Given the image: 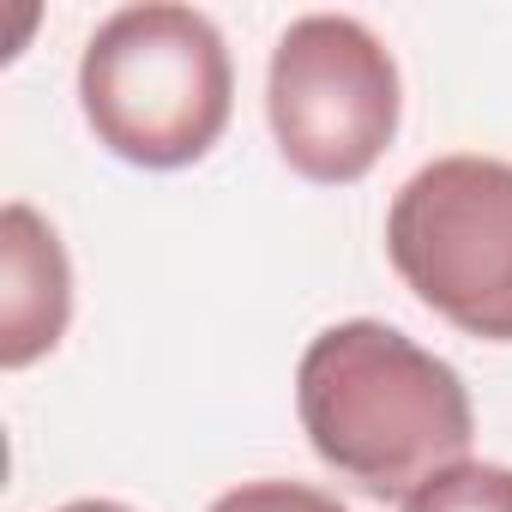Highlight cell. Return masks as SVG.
<instances>
[{
	"mask_svg": "<svg viewBox=\"0 0 512 512\" xmlns=\"http://www.w3.org/2000/svg\"><path fill=\"white\" fill-rule=\"evenodd\" d=\"M73 320V266L49 217L25 199L0 211V362L31 368L67 338Z\"/></svg>",
	"mask_w": 512,
	"mask_h": 512,
	"instance_id": "5",
	"label": "cell"
},
{
	"mask_svg": "<svg viewBox=\"0 0 512 512\" xmlns=\"http://www.w3.org/2000/svg\"><path fill=\"white\" fill-rule=\"evenodd\" d=\"M398 115V61L362 19L308 13L278 37L266 73V121L302 181H362L398 139Z\"/></svg>",
	"mask_w": 512,
	"mask_h": 512,
	"instance_id": "4",
	"label": "cell"
},
{
	"mask_svg": "<svg viewBox=\"0 0 512 512\" xmlns=\"http://www.w3.org/2000/svg\"><path fill=\"white\" fill-rule=\"evenodd\" d=\"M404 512H512V470L506 464H452L434 482H422Z\"/></svg>",
	"mask_w": 512,
	"mask_h": 512,
	"instance_id": "6",
	"label": "cell"
},
{
	"mask_svg": "<svg viewBox=\"0 0 512 512\" xmlns=\"http://www.w3.org/2000/svg\"><path fill=\"white\" fill-rule=\"evenodd\" d=\"M296 416L320 464L374 500H410L476 440L458 368L386 320L326 326L302 350Z\"/></svg>",
	"mask_w": 512,
	"mask_h": 512,
	"instance_id": "1",
	"label": "cell"
},
{
	"mask_svg": "<svg viewBox=\"0 0 512 512\" xmlns=\"http://www.w3.org/2000/svg\"><path fill=\"white\" fill-rule=\"evenodd\" d=\"M211 512H344V506H338V494H326V488L266 476V482H241V488L217 494Z\"/></svg>",
	"mask_w": 512,
	"mask_h": 512,
	"instance_id": "7",
	"label": "cell"
},
{
	"mask_svg": "<svg viewBox=\"0 0 512 512\" xmlns=\"http://www.w3.org/2000/svg\"><path fill=\"white\" fill-rule=\"evenodd\" d=\"M55 512H133V506H121V500H67Z\"/></svg>",
	"mask_w": 512,
	"mask_h": 512,
	"instance_id": "8",
	"label": "cell"
},
{
	"mask_svg": "<svg viewBox=\"0 0 512 512\" xmlns=\"http://www.w3.org/2000/svg\"><path fill=\"white\" fill-rule=\"evenodd\" d=\"M79 109L121 163H199L235 109V67L223 31L175 0L109 13L79 55Z\"/></svg>",
	"mask_w": 512,
	"mask_h": 512,
	"instance_id": "2",
	"label": "cell"
},
{
	"mask_svg": "<svg viewBox=\"0 0 512 512\" xmlns=\"http://www.w3.org/2000/svg\"><path fill=\"white\" fill-rule=\"evenodd\" d=\"M386 260L446 326L512 344V163L476 151L422 163L386 211Z\"/></svg>",
	"mask_w": 512,
	"mask_h": 512,
	"instance_id": "3",
	"label": "cell"
}]
</instances>
